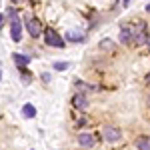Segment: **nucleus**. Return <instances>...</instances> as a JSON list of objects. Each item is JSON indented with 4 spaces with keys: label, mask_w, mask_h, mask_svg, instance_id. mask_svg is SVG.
<instances>
[{
    "label": "nucleus",
    "mask_w": 150,
    "mask_h": 150,
    "mask_svg": "<svg viewBox=\"0 0 150 150\" xmlns=\"http://www.w3.org/2000/svg\"><path fill=\"white\" fill-rule=\"evenodd\" d=\"M44 42L52 48H64V38L58 34L54 28H46L44 30Z\"/></svg>",
    "instance_id": "nucleus-1"
},
{
    "label": "nucleus",
    "mask_w": 150,
    "mask_h": 150,
    "mask_svg": "<svg viewBox=\"0 0 150 150\" xmlns=\"http://www.w3.org/2000/svg\"><path fill=\"white\" fill-rule=\"evenodd\" d=\"M10 20H12V26H10V36L14 42H20V38H22V24L18 20V14L14 10H10Z\"/></svg>",
    "instance_id": "nucleus-2"
},
{
    "label": "nucleus",
    "mask_w": 150,
    "mask_h": 150,
    "mask_svg": "<svg viewBox=\"0 0 150 150\" xmlns=\"http://www.w3.org/2000/svg\"><path fill=\"white\" fill-rule=\"evenodd\" d=\"M102 138L106 142H116V140L122 138V134H120V130L114 126H104L102 128Z\"/></svg>",
    "instance_id": "nucleus-3"
},
{
    "label": "nucleus",
    "mask_w": 150,
    "mask_h": 150,
    "mask_svg": "<svg viewBox=\"0 0 150 150\" xmlns=\"http://www.w3.org/2000/svg\"><path fill=\"white\" fill-rule=\"evenodd\" d=\"M26 28H28V34L32 36V38H38V36L42 34V24H40V20H36V18L28 20L26 22Z\"/></svg>",
    "instance_id": "nucleus-4"
},
{
    "label": "nucleus",
    "mask_w": 150,
    "mask_h": 150,
    "mask_svg": "<svg viewBox=\"0 0 150 150\" xmlns=\"http://www.w3.org/2000/svg\"><path fill=\"white\" fill-rule=\"evenodd\" d=\"M72 104H74V108H78V110H86V108H88V98H86L84 94H74Z\"/></svg>",
    "instance_id": "nucleus-5"
},
{
    "label": "nucleus",
    "mask_w": 150,
    "mask_h": 150,
    "mask_svg": "<svg viewBox=\"0 0 150 150\" xmlns=\"http://www.w3.org/2000/svg\"><path fill=\"white\" fill-rule=\"evenodd\" d=\"M84 38H86V34L82 30H68L66 32V40L68 42H84Z\"/></svg>",
    "instance_id": "nucleus-6"
},
{
    "label": "nucleus",
    "mask_w": 150,
    "mask_h": 150,
    "mask_svg": "<svg viewBox=\"0 0 150 150\" xmlns=\"http://www.w3.org/2000/svg\"><path fill=\"white\" fill-rule=\"evenodd\" d=\"M94 142H96V140H94L92 134H80V136H78V144H80V146H84V148L94 146Z\"/></svg>",
    "instance_id": "nucleus-7"
},
{
    "label": "nucleus",
    "mask_w": 150,
    "mask_h": 150,
    "mask_svg": "<svg viewBox=\"0 0 150 150\" xmlns=\"http://www.w3.org/2000/svg\"><path fill=\"white\" fill-rule=\"evenodd\" d=\"M12 60L22 68V66H28V62H30V58L28 56H24V54H12Z\"/></svg>",
    "instance_id": "nucleus-8"
},
{
    "label": "nucleus",
    "mask_w": 150,
    "mask_h": 150,
    "mask_svg": "<svg viewBox=\"0 0 150 150\" xmlns=\"http://www.w3.org/2000/svg\"><path fill=\"white\" fill-rule=\"evenodd\" d=\"M136 146H138V150H150V138L148 136H140L136 140Z\"/></svg>",
    "instance_id": "nucleus-9"
},
{
    "label": "nucleus",
    "mask_w": 150,
    "mask_h": 150,
    "mask_svg": "<svg viewBox=\"0 0 150 150\" xmlns=\"http://www.w3.org/2000/svg\"><path fill=\"white\" fill-rule=\"evenodd\" d=\"M134 36H132V30L130 28H122L120 30V42H130Z\"/></svg>",
    "instance_id": "nucleus-10"
},
{
    "label": "nucleus",
    "mask_w": 150,
    "mask_h": 150,
    "mask_svg": "<svg viewBox=\"0 0 150 150\" xmlns=\"http://www.w3.org/2000/svg\"><path fill=\"white\" fill-rule=\"evenodd\" d=\"M22 114L26 116V118H32V116H36V108L32 106V104H24V108H22Z\"/></svg>",
    "instance_id": "nucleus-11"
},
{
    "label": "nucleus",
    "mask_w": 150,
    "mask_h": 150,
    "mask_svg": "<svg viewBox=\"0 0 150 150\" xmlns=\"http://www.w3.org/2000/svg\"><path fill=\"white\" fill-rule=\"evenodd\" d=\"M54 68H56V70H66V68H68V64H66V62H56Z\"/></svg>",
    "instance_id": "nucleus-12"
},
{
    "label": "nucleus",
    "mask_w": 150,
    "mask_h": 150,
    "mask_svg": "<svg viewBox=\"0 0 150 150\" xmlns=\"http://www.w3.org/2000/svg\"><path fill=\"white\" fill-rule=\"evenodd\" d=\"M102 48L104 50H106V48L110 50V48H112V42H110V40H102Z\"/></svg>",
    "instance_id": "nucleus-13"
},
{
    "label": "nucleus",
    "mask_w": 150,
    "mask_h": 150,
    "mask_svg": "<svg viewBox=\"0 0 150 150\" xmlns=\"http://www.w3.org/2000/svg\"><path fill=\"white\" fill-rule=\"evenodd\" d=\"M2 24H4V16L0 14V28H2Z\"/></svg>",
    "instance_id": "nucleus-14"
},
{
    "label": "nucleus",
    "mask_w": 150,
    "mask_h": 150,
    "mask_svg": "<svg viewBox=\"0 0 150 150\" xmlns=\"http://www.w3.org/2000/svg\"><path fill=\"white\" fill-rule=\"evenodd\" d=\"M128 2H130V0H122V4H124V6H126V4H128Z\"/></svg>",
    "instance_id": "nucleus-15"
},
{
    "label": "nucleus",
    "mask_w": 150,
    "mask_h": 150,
    "mask_svg": "<svg viewBox=\"0 0 150 150\" xmlns=\"http://www.w3.org/2000/svg\"><path fill=\"white\" fill-rule=\"evenodd\" d=\"M146 12H150V4H148V6H146Z\"/></svg>",
    "instance_id": "nucleus-16"
},
{
    "label": "nucleus",
    "mask_w": 150,
    "mask_h": 150,
    "mask_svg": "<svg viewBox=\"0 0 150 150\" xmlns=\"http://www.w3.org/2000/svg\"><path fill=\"white\" fill-rule=\"evenodd\" d=\"M12 2H24V0H12Z\"/></svg>",
    "instance_id": "nucleus-17"
},
{
    "label": "nucleus",
    "mask_w": 150,
    "mask_h": 150,
    "mask_svg": "<svg viewBox=\"0 0 150 150\" xmlns=\"http://www.w3.org/2000/svg\"><path fill=\"white\" fill-rule=\"evenodd\" d=\"M0 80H2V72H0Z\"/></svg>",
    "instance_id": "nucleus-18"
},
{
    "label": "nucleus",
    "mask_w": 150,
    "mask_h": 150,
    "mask_svg": "<svg viewBox=\"0 0 150 150\" xmlns=\"http://www.w3.org/2000/svg\"><path fill=\"white\" fill-rule=\"evenodd\" d=\"M148 48H150V40H148Z\"/></svg>",
    "instance_id": "nucleus-19"
},
{
    "label": "nucleus",
    "mask_w": 150,
    "mask_h": 150,
    "mask_svg": "<svg viewBox=\"0 0 150 150\" xmlns=\"http://www.w3.org/2000/svg\"><path fill=\"white\" fill-rule=\"evenodd\" d=\"M148 82H150V74H148Z\"/></svg>",
    "instance_id": "nucleus-20"
}]
</instances>
